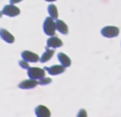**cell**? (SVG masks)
<instances>
[{
    "label": "cell",
    "instance_id": "obj_1",
    "mask_svg": "<svg viewBox=\"0 0 121 117\" xmlns=\"http://www.w3.org/2000/svg\"><path fill=\"white\" fill-rule=\"evenodd\" d=\"M43 31L46 35L53 36L56 31V24L54 19L51 17H46L43 22Z\"/></svg>",
    "mask_w": 121,
    "mask_h": 117
},
{
    "label": "cell",
    "instance_id": "obj_2",
    "mask_svg": "<svg viewBox=\"0 0 121 117\" xmlns=\"http://www.w3.org/2000/svg\"><path fill=\"white\" fill-rule=\"evenodd\" d=\"M45 75L44 69H41L38 67H29L27 69V75L32 79H40L43 77Z\"/></svg>",
    "mask_w": 121,
    "mask_h": 117
},
{
    "label": "cell",
    "instance_id": "obj_3",
    "mask_svg": "<svg viewBox=\"0 0 121 117\" xmlns=\"http://www.w3.org/2000/svg\"><path fill=\"white\" fill-rule=\"evenodd\" d=\"M101 34L106 38H113L118 36L119 28L114 25H107L101 29Z\"/></svg>",
    "mask_w": 121,
    "mask_h": 117
},
{
    "label": "cell",
    "instance_id": "obj_4",
    "mask_svg": "<svg viewBox=\"0 0 121 117\" xmlns=\"http://www.w3.org/2000/svg\"><path fill=\"white\" fill-rule=\"evenodd\" d=\"M2 13L4 15L9 16V17H14V16H17V15L20 14V8H17L16 6H14L13 4L7 5V6L4 7V8L2 10Z\"/></svg>",
    "mask_w": 121,
    "mask_h": 117
},
{
    "label": "cell",
    "instance_id": "obj_5",
    "mask_svg": "<svg viewBox=\"0 0 121 117\" xmlns=\"http://www.w3.org/2000/svg\"><path fill=\"white\" fill-rule=\"evenodd\" d=\"M21 56H22L23 59L26 60L27 62H36V61H38L40 59V58H39V56L37 54H35V53H33L31 51H27V50L22 52Z\"/></svg>",
    "mask_w": 121,
    "mask_h": 117
},
{
    "label": "cell",
    "instance_id": "obj_6",
    "mask_svg": "<svg viewBox=\"0 0 121 117\" xmlns=\"http://www.w3.org/2000/svg\"><path fill=\"white\" fill-rule=\"evenodd\" d=\"M44 70L47 71L49 75H56L62 74L65 71V67L63 65H53L51 67H44Z\"/></svg>",
    "mask_w": 121,
    "mask_h": 117
},
{
    "label": "cell",
    "instance_id": "obj_7",
    "mask_svg": "<svg viewBox=\"0 0 121 117\" xmlns=\"http://www.w3.org/2000/svg\"><path fill=\"white\" fill-rule=\"evenodd\" d=\"M37 85H38V81H37L36 79L30 78V79H26V80L22 81V82L18 85V87H19L20 89H25V90H26V89H33V88H35Z\"/></svg>",
    "mask_w": 121,
    "mask_h": 117
},
{
    "label": "cell",
    "instance_id": "obj_8",
    "mask_svg": "<svg viewBox=\"0 0 121 117\" xmlns=\"http://www.w3.org/2000/svg\"><path fill=\"white\" fill-rule=\"evenodd\" d=\"M46 44H47V48H49V47H51V48H58V47L62 46V42L58 37L52 36V37H50L47 40Z\"/></svg>",
    "mask_w": 121,
    "mask_h": 117
},
{
    "label": "cell",
    "instance_id": "obj_9",
    "mask_svg": "<svg viewBox=\"0 0 121 117\" xmlns=\"http://www.w3.org/2000/svg\"><path fill=\"white\" fill-rule=\"evenodd\" d=\"M0 37H1V39L3 41H5L8 43L14 42V37H13V35L10 32H9L7 29L0 28Z\"/></svg>",
    "mask_w": 121,
    "mask_h": 117
},
{
    "label": "cell",
    "instance_id": "obj_10",
    "mask_svg": "<svg viewBox=\"0 0 121 117\" xmlns=\"http://www.w3.org/2000/svg\"><path fill=\"white\" fill-rule=\"evenodd\" d=\"M35 114L38 117H49L51 113H50V110L45 106L40 105L35 109Z\"/></svg>",
    "mask_w": 121,
    "mask_h": 117
},
{
    "label": "cell",
    "instance_id": "obj_11",
    "mask_svg": "<svg viewBox=\"0 0 121 117\" xmlns=\"http://www.w3.org/2000/svg\"><path fill=\"white\" fill-rule=\"evenodd\" d=\"M55 24H56V29H57L60 33H61V34H63V35H65V34L68 33V26H67V25H66L63 21H61V20H57V21L55 22Z\"/></svg>",
    "mask_w": 121,
    "mask_h": 117
},
{
    "label": "cell",
    "instance_id": "obj_12",
    "mask_svg": "<svg viewBox=\"0 0 121 117\" xmlns=\"http://www.w3.org/2000/svg\"><path fill=\"white\" fill-rule=\"evenodd\" d=\"M58 59L60 62V64L63 65L65 68L66 67H69L71 65V59H70V58L66 54H64V53H59L58 54Z\"/></svg>",
    "mask_w": 121,
    "mask_h": 117
},
{
    "label": "cell",
    "instance_id": "obj_13",
    "mask_svg": "<svg viewBox=\"0 0 121 117\" xmlns=\"http://www.w3.org/2000/svg\"><path fill=\"white\" fill-rule=\"evenodd\" d=\"M53 54H54V50H53V49H48V48H46V50L43 52V54L42 57L40 58V61H41V62H46V61H48V60L53 57Z\"/></svg>",
    "mask_w": 121,
    "mask_h": 117
},
{
    "label": "cell",
    "instance_id": "obj_14",
    "mask_svg": "<svg viewBox=\"0 0 121 117\" xmlns=\"http://www.w3.org/2000/svg\"><path fill=\"white\" fill-rule=\"evenodd\" d=\"M47 10H48V13H49V15H50L51 18H53L54 20H57L58 19L59 13H58V8H57V7L55 5H53V4L49 5L48 8H47Z\"/></svg>",
    "mask_w": 121,
    "mask_h": 117
},
{
    "label": "cell",
    "instance_id": "obj_15",
    "mask_svg": "<svg viewBox=\"0 0 121 117\" xmlns=\"http://www.w3.org/2000/svg\"><path fill=\"white\" fill-rule=\"evenodd\" d=\"M49 83H51V79L49 77H44V76L40 78L39 82H38V84H40V85H47Z\"/></svg>",
    "mask_w": 121,
    "mask_h": 117
},
{
    "label": "cell",
    "instance_id": "obj_16",
    "mask_svg": "<svg viewBox=\"0 0 121 117\" xmlns=\"http://www.w3.org/2000/svg\"><path fill=\"white\" fill-rule=\"evenodd\" d=\"M19 65H20L23 69H28V68H29V65H28L27 61H26V60H25V59L20 60V61H19Z\"/></svg>",
    "mask_w": 121,
    "mask_h": 117
},
{
    "label": "cell",
    "instance_id": "obj_17",
    "mask_svg": "<svg viewBox=\"0 0 121 117\" xmlns=\"http://www.w3.org/2000/svg\"><path fill=\"white\" fill-rule=\"evenodd\" d=\"M78 117H81V116H87V113H86V111L84 110V109H80V111L78 113Z\"/></svg>",
    "mask_w": 121,
    "mask_h": 117
},
{
    "label": "cell",
    "instance_id": "obj_18",
    "mask_svg": "<svg viewBox=\"0 0 121 117\" xmlns=\"http://www.w3.org/2000/svg\"><path fill=\"white\" fill-rule=\"evenodd\" d=\"M21 1H23V0H9L10 4H17V3L21 2Z\"/></svg>",
    "mask_w": 121,
    "mask_h": 117
},
{
    "label": "cell",
    "instance_id": "obj_19",
    "mask_svg": "<svg viewBox=\"0 0 121 117\" xmlns=\"http://www.w3.org/2000/svg\"><path fill=\"white\" fill-rule=\"evenodd\" d=\"M45 1H47V2H54V1H57V0H45Z\"/></svg>",
    "mask_w": 121,
    "mask_h": 117
}]
</instances>
